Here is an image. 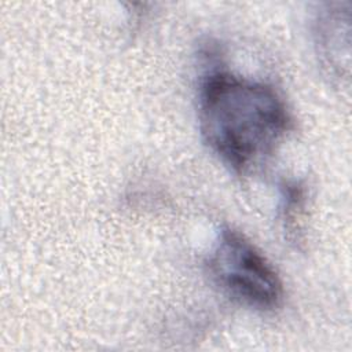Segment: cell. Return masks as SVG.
Masks as SVG:
<instances>
[{
	"mask_svg": "<svg viewBox=\"0 0 352 352\" xmlns=\"http://www.w3.org/2000/svg\"><path fill=\"white\" fill-rule=\"evenodd\" d=\"M198 120L205 143L236 173L271 157L292 124L271 85L228 72H213L202 81Z\"/></svg>",
	"mask_w": 352,
	"mask_h": 352,
	"instance_id": "obj_1",
	"label": "cell"
},
{
	"mask_svg": "<svg viewBox=\"0 0 352 352\" xmlns=\"http://www.w3.org/2000/svg\"><path fill=\"white\" fill-rule=\"evenodd\" d=\"M209 270L217 285L239 302L270 311L283 298L282 280L267 257L239 231H220L209 256Z\"/></svg>",
	"mask_w": 352,
	"mask_h": 352,
	"instance_id": "obj_2",
	"label": "cell"
}]
</instances>
